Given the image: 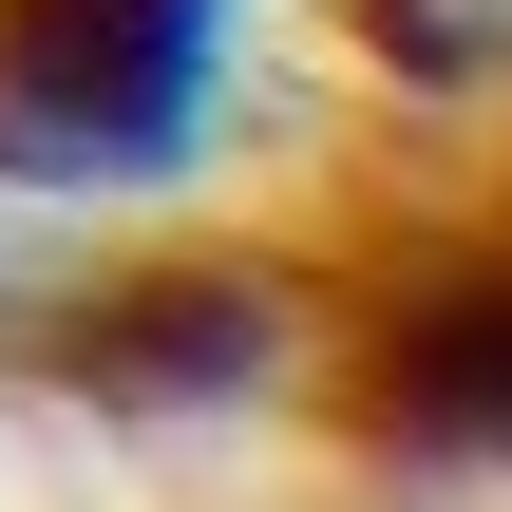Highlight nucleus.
I'll list each match as a JSON object with an SVG mask.
<instances>
[{
  "instance_id": "7ed1b4c3",
  "label": "nucleus",
  "mask_w": 512,
  "mask_h": 512,
  "mask_svg": "<svg viewBox=\"0 0 512 512\" xmlns=\"http://www.w3.org/2000/svg\"><path fill=\"white\" fill-rule=\"evenodd\" d=\"M57 361H76L95 399H228V380L266 361V285H247V266H152V285L76 304Z\"/></svg>"
},
{
  "instance_id": "f03ea898",
  "label": "nucleus",
  "mask_w": 512,
  "mask_h": 512,
  "mask_svg": "<svg viewBox=\"0 0 512 512\" xmlns=\"http://www.w3.org/2000/svg\"><path fill=\"white\" fill-rule=\"evenodd\" d=\"M342 418L399 437V456H512V228L399 266L342 323Z\"/></svg>"
},
{
  "instance_id": "f257e3e1",
  "label": "nucleus",
  "mask_w": 512,
  "mask_h": 512,
  "mask_svg": "<svg viewBox=\"0 0 512 512\" xmlns=\"http://www.w3.org/2000/svg\"><path fill=\"white\" fill-rule=\"evenodd\" d=\"M228 0H0V190H152L209 152Z\"/></svg>"
}]
</instances>
